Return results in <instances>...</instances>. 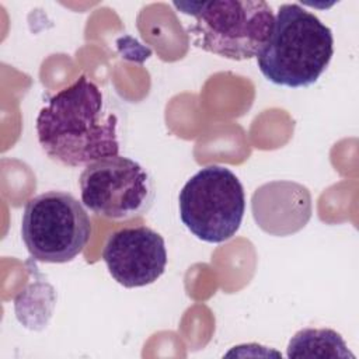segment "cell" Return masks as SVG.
Returning <instances> with one entry per match:
<instances>
[{"label":"cell","instance_id":"6","mask_svg":"<svg viewBox=\"0 0 359 359\" xmlns=\"http://www.w3.org/2000/svg\"><path fill=\"white\" fill-rule=\"evenodd\" d=\"M79 185L83 205L112 220L143 216L156 195L150 172L137 161L119 154L87 165Z\"/></svg>","mask_w":359,"mask_h":359},{"label":"cell","instance_id":"5","mask_svg":"<svg viewBox=\"0 0 359 359\" xmlns=\"http://www.w3.org/2000/svg\"><path fill=\"white\" fill-rule=\"evenodd\" d=\"M178 206L181 222L196 238L219 244L238 231L245 212V194L231 170L206 165L184 184Z\"/></svg>","mask_w":359,"mask_h":359},{"label":"cell","instance_id":"8","mask_svg":"<svg viewBox=\"0 0 359 359\" xmlns=\"http://www.w3.org/2000/svg\"><path fill=\"white\" fill-rule=\"evenodd\" d=\"M289 358H352L342 337L330 328H304L292 337L287 345Z\"/></svg>","mask_w":359,"mask_h":359},{"label":"cell","instance_id":"7","mask_svg":"<svg viewBox=\"0 0 359 359\" xmlns=\"http://www.w3.org/2000/svg\"><path fill=\"white\" fill-rule=\"evenodd\" d=\"M102 259L109 275L123 287L156 282L165 271L167 248L161 234L147 226L123 227L108 236Z\"/></svg>","mask_w":359,"mask_h":359},{"label":"cell","instance_id":"3","mask_svg":"<svg viewBox=\"0 0 359 359\" xmlns=\"http://www.w3.org/2000/svg\"><path fill=\"white\" fill-rule=\"evenodd\" d=\"M174 7L195 22L187 31L194 43L231 60L255 57L265 45L275 21L273 11L262 0L175 1Z\"/></svg>","mask_w":359,"mask_h":359},{"label":"cell","instance_id":"4","mask_svg":"<svg viewBox=\"0 0 359 359\" xmlns=\"http://www.w3.org/2000/svg\"><path fill=\"white\" fill-rule=\"evenodd\" d=\"M91 220L69 192L46 191L27 201L21 219L22 241L35 261H73L91 237Z\"/></svg>","mask_w":359,"mask_h":359},{"label":"cell","instance_id":"2","mask_svg":"<svg viewBox=\"0 0 359 359\" xmlns=\"http://www.w3.org/2000/svg\"><path fill=\"white\" fill-rule=\"evenodd\" d=\"M332 55V31L300 4L286 3L278 8L272 31L255 57L266 80L300 88L320 79Z\"/></svg>","mask_w":359,"mask_h":359},{"label":"cell","instance_id":"1","mask_svg":"<svg viewBox=\"0 0 359 359\" xmlns=\"http://www.w3.org/2000/svg\"><path fill=\"white\" fill-rule=\"evenodd\" d=\"M35 129L46 156L67 167H87L119 154L118 116L84 74L48 100Z\"/></svg>","mask_w":359,"mask_h":359}]
</instances>
